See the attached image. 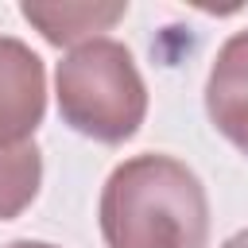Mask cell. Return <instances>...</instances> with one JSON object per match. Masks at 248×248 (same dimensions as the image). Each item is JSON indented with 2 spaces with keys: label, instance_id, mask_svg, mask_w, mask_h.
<instances>
[{
  "label": "cell",
  "instance_id": "1",
  "mask_svg": "<svg viewBox=\"0 0 248 248\" xmlns=\"http://www.w3.org/2000/svg\"><path fill=\"white\" fill-rule=\"evenodd\" d=\"M101 236L108 248H205L209 198L174 155H132L101 190Z\"/></svg>",
  "mask_w": 248,
  "mask_h": 248
},
{
  "label": "cell",
  "instance_id": "2",
  "mask_svg": "<svg viewBox=\"0 0 248 248\" xmlns=\"http://www.w3.org/2000/svg\"><path fill=\"white\" fill-rule=\"evenodd\" d=\"M54 93L62 120L97 143L132 140L147 116V85L132 50L105 35L74 46L58 62Z\"/></svg>",
  "mask_w": 248,
  "mask_h": 248
},
{
  "label": "cell",
  "instance_id": "3",
  "mask_svg": "<svg viewBox=\"0 0 248 248\" xmlns=\"http://www.w3.org/2000/svg\"><path fill=\"white\" fill-rule=\"evenodd\" d=\"M46 112V70L39 54L12 35H0V147L27 143Z\"/></svg>",
  "mask_w": 248,
  "mask_h": 248
},
{
  "label": "cell",
  "instance_id": "4",
  "mask_svg": "<svg viewBox=\"0 0 248 248\" xmlns=\"http://www.w3.org/2000/svg\"><path fill=\"white\" fill-rule=\"evenodd\" d=\"M205 112L213 128L248 155V31L221 43L205 81Z\"/></svg>",
  "mask_w": 248,
  "mask_h": 248
},
{
  "label": "cell",
  "instance_id": "5",
  "mask_svg": "<svg viewBox=\"0 0 248 248\" xmlns=\"http://www.w3.org/2000/svg\"><path fill=\"white\" fill-rule=\"evenodd\" d=\"M23 19L54 46H81L89 39H101L112 23L128 16V4H19Z\"/></svg>",
  "mask_w": 248,
  "mask_h": 248
},
{
  "label": "cell",
  "instance_id": "6",
  "mask_svg": "<svg viewBox=\"0 0 248 248\" xmlns=\"http://www.w3.org/2000/svg\"><path fill=\"white\" fill-rule=\"evenodd\" d=\"M39 182H43V155L31 140L0 147V221L19 217L35 202Z\"/></svg>",
  "mask_w": 248,
  "mask_h": 248
},
{
  "label": "cell",
  "instance_id": "7",
  "mask_svg": "<svg viewBox=\"0 0 248 248\" xmlns=\"http://www.w3.org/2000/svg\"><path fill=\"white\" fill-rule=\"evenodd\" d=\"M221 248H248V229H240V232H232Z\"/></svg>",
  "mask_w": 248,
  "mask_h": 248
},
{
  "label": "cell",
  "instance_id": "8",
  "mask_svg": "<svg viewBox=\"0 0 248 248\" xmlns=\"http://www.w3.org/2000/svg\"><path fill=\"white\" fill-rule=\"evenodd\" d=\"M8 248H54V244H43V240H16V244H8Z\"/></svg>",
  "mask_w": 248,
  "mask_h": 248
}]
</instances>
